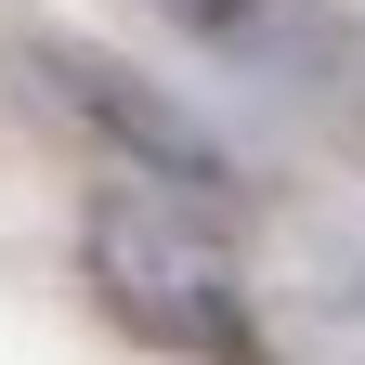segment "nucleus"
<instances>
[{
    "label": "nucleus",
    "instance_id": "20e7f679",
    "mask_svg": "<svg viewBox=\"0 0 365 365\" xmlns=\"http://www.w3.org/2000/svg\"><path fill=\"white\" fill-rule=\"evenodd\" d=\"M352 313H365V287H352Z\"/></svg>",
    "mask_w": 365,
    "mask_h": 365
},
{
    "label": "nucleus",
    "instance_id": "7ed1b4c3",
    "mask_svg": "<svg viewBox=\"0 0 365 365\" xmlns=\"http://www.w3.org/2000/svg\"><path fill=\"white\" fill-rule=\"evenodd\" d=\"M182 26L209 39V53H235V66H352V14L339 0H170Z\"/></svg>",
    "mask_w": 365,
    "mask_h": 365
},
{
    "label": "nucleus",
    "instance_id": "f257e3e1",
    "mask_svg": "<svg viewBox=\"0 0 365 365\" xmlns=\"http://www.w3.org/2000/svg\"><path fill=\"white\" fill-rule=\"evenodd\" d=\"M78 261L105 313L144 352H182V365H261V327H248V287L209 235H182V209H144V196H91L78 222Z\"/></svg>",
    "mask_w": 365,
    "mask_h": 365
},
{
    "label": "nucleus",
    "instance_id": "f03ea898",
    "mask_svg": "<svg viewBox=\"0 0 365 365\" xmlns=\"http://www.w3.org/2000/svg\"><path fill=\"white\" fill-rule=\"evenodd\" d=\"M39 78H53V91H66V105H78L91 130H105V144H118L130 170L182 182L196 209H235V196H248V182H235V157H222V130H196V118H182V105H170L157 78H130L118 53H78V39H39Z\"/></svg>",
    "mask_w": 365,
    "mask_h": 365
}]
</instances>
